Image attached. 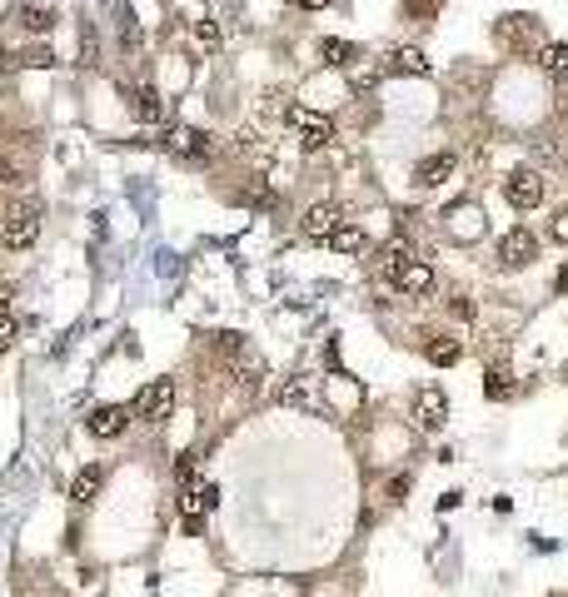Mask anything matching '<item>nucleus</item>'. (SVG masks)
<instances>
[{
    "instance_id": "nucleus-1",
    "label": "nucleus",
    "mask_w": 568,
    "mask_h": 597,
    "mask_svg": "<svg viewBox=\"0 0 568 597\" xmlns=\"http://www.w3.org/2000/svg\"><path fill=\"white\" fill-rule=\"evenodd\" d=\"M41 239V204L35 200H15L0 214V249H31Z\"/></svg>"
},
{
    "instance_id": "nucleus-2",
    "label": "nucleus",
    "mask_w": 568,
    "mask_h": 597,
    "mask_svg": "<svg viewBox=\"0 0 568 597\" xmlns=\"http://www.w3.org/2000/svg\"><path fill=\"white\" fill-rule=\"evenodd\" d=\"M185 488H180V522H185V533H200V522H204V512L220 503V483L215 478H180Z\"/></svg>"
},
{
    "instance_id": "nucleus-3",
    "label": "nucleus",
    "mask_w": 568,
    "mask_h": 597,
    "mask_svg": "<svg viewBox=\"0 0 568 597\" xmlns=\"http://www.w3.org/2000/svg\"><path fill=\"white\" fill-rule=\"evenodd\" d=\"M444 229H449L459 245H479V239L489 235V219H483V209L473 200H454L449 209H444Z\"/></svg>"
},
{
    "instance_id": "nucleus-4",
    "label": "nucleus",
    "mask_w": 568,
    "mask_h": 597,
    "mask_svg": "<svg viewBox=\"0 0 568 597\" xmlns=\"http://www.w3.org/2000/svg\"><path fill=\"white\" fill-rule=\"evenodd\" d=\"M170 408H175V384L170 379H150V384L135 394V408H130V414L145 418V423H160V418H170Z\"/></svg>"
},
{
    "instance_id": "nucleus-5",
    "label": "nucleus",
    "mask_w": 568,
    "mask_h": 597,
    "mask_svg": "<svg viewBox=\"0 0 568 597\" xmlns=\"http://www.w3.org/2000/svg\"><path fill=\"white\" fill-rule=\"evenodd\" d=\"M290 129H294V139H300V149H324L334 139V125H329V115H320V110H290Z\"/></svg>"
},
{
    "instance_id": "nucleus-6",
    "label": "nucleus",
    "mask_w": 568,
    "mask_h": 597,
    "mask_svg": "<svg viewBox=\"0 0 568 597\" xmlns=\"http://www.w3.org/2000/svg\"><path fill=\"white\" fill-rule=\"evenodd\" d=\"M504 200L514 204V209H534V204L544 200V174L538 170H514L504 180Z\"/></svg>"
},
{
    "instance_id": "nucleus-7",
    "label": "nucleus",
    "mask_w": 568,
    "mask_h": 597,
    "mask_svg": "<svg viewBox=\"0 0 568 597\" xmlns=\"http://www.w3.org/2000/svg\"><path fill=\"white\" fill-rule=\"evenodd\" d=\"M538 259V239L528 235V229H509L504 239H499V264L504 269H524Z\"/></svg>"
},
{
    "instance_id": "nucleus-8",
    "label": "nucleus",
    "mask_w": 568,
    "mask_h": 597,
    "mask_svg": "<svg viewBox=\"0 0 568 597\" xmlns=\"http://www.w3.org/2000/svg\"><path fill=\"white\" fill-rule=\"evenodd\" d=\"M165 149L170 155H180V160H210V135L204 129H190V125H175L170 135H165Z\"/></svg>"
},
{
    "instance_id": "nucleus-9",
    "label": "nucleus",
    "mask_w": 568,
    "mask_h": 597,
    "mask_svg": "<svg viewBox=\"0 0 568 597\" xmlns=\"http://www.w3.org/2000/svg\"><path fill=\"white\" fill-rule=\"evenodd\" d=\"M414 423L429 428V433L449 423V398H444V388H419V398H414Z\"/></svg>"
},
{
    "instance_id": "nucleus-10",
    "label": "nucleus",
    "mask_w": 568,
    "mask_h": 597,
    "mask_svg": "<svg viewBox=\"0 0 568 597\" xmlns=\"http://www.w3.org/2000/svg\"><path fill=\"white\" fill-rule=\"evenodd\" d=\"M389 284H394L399 294H409V298H424V294H434V269L409 259L404 269H394V274H389Z\"/></svg>"
},
{
    "instance_id": "nucleus-11",
    "label": "nucleus",
    "mask_w": 568,
    "mask_h": 597,
    "mask_svg": "<svg viewBox=\"0 0 568 597\" xmlns=\"http://www.w3.org/2000/svg\"><path fill=\"white\" fill-rule=\"evenodd\" d=\"M125 423H130V408H120V404H100V408H90V418H86V428L95 438H120Z\"/></svg>"
},
{
    "instance_id": "nucleus-12",
    "label": "nucleus",
    "mask_w": 568,
    "mask_h": 597,
    "mask_svg": "<svg viewBox=\"0 0 568 597\" xmlns=\"http://www.w3.org/2000/svg\"><path fill=\"white\" fill-rule=\"evenodd\" d=\"M454 165H459V160H454L449 149H444V155H429V160L414 165V184H419V190H439V184L454 174Z\"/></svg>"
},
{
    "instance_id": "nucleus-13",
    "label": "nucleus",
    "mask_w": 568,
    "mask_h": 597,
    "mask_svg": "<svg viewBox=\"0 0 568 597\" xmlns=\"http://www.w3.org/2000/svg\"><path fill=\"white\" fill-rule=\"evenodd\" d=\"M384 70L389 75H429V55L419 50V45H399V50H389Z\"/></svg>"
},
{
    "instance_id": "nucleus-14",
    "label": "nucleus",
    "mask_w": 568,
    "mask_h": 597,
    "mask_svg": "<svg viewBox=\"0 0 568 597\" xmlns=\"http://www.w3.org/2000/svg\"><path fill=\"white\" fill-rule=\"evenodd\" d=\"M130 110H135L140 125H155V120H165V100H160V90H155V85L130 90Z\"/></svg>"
},
{
    "instance_id": "nucleus-15",
    "label": "nucleus",
    "mask_w": 568,
    "mask_h": 597,
    "mask_svg": "<svg viewBox=\"0 0 568 597\" xmlns=\"http://www.w3.org/2000/svg\"><path fill=\"white\" fill-rule=\"evenodd\" d=\"M324 245H329L334 254L354 259V254H365V249H369V235H365V229H359V224H339V229H334V235L324 239Z\"/></svg>"
},
{
    "instance_id": "nucleus-16",
    "label": "nucleus",
    "mask_w": 568,
    "mask_h": 597,
    "mask_svg": "<svg viewBox=\"0 0 568 597\" xmlns=\"http://www.w3.org/2000/svg\"><path fill=\"white\" fill-rule=\"evenodd\" d=\"M334 229H339V209L334 204H310L304 209V235L310 239H329Z\"/></svg>"
},
{
    "instance_id": "nucleus-17",
    "label": "nucleus",
    "mask_w": 568,
    "mask_h": 597,
    "mask_svg": "<svg viewBox=\"0 0 568 597\" xmlns=\"http://www.w3.org/2000/svg\"><path fill=\"white\" fill-rule=\"evenodd\" d=\"M100 483H105V468H100V463H86V468L76 473V483H70V498H76V503H95Z\"/></svg>"
},
{
    "instance_id": "nucleus-18",
    "label": "nucleus",
    "mask_w": 568,
    "mask_h": 597,
    "mask_svg": "<svg viewBox=\"0 0 568 597\" xmlns=\"http://www.w3.org/2000/svg\"><path fill=\"white\" fill-rule=\"evenodd\" d=\"M538 65H544V75H554V80H568V45L548 40L544 50H538Z\"/></svg>"
},
{
    "instance_id": "nucleus-19",
    "label": "nucleus",
    "mask_w": 568,
    "mask_h": 597,
    "mask_svg": "<svg viewBox=\"0 0 568 597\" xmlns=\"http://www.w3.org/2000/svg\"><path fill=\"white\" fill-rule=\"evenodd\" d=\"M55 21H60V15H55L50 5H21V25H25L31 35H50Z\"/></svg>"
},
{
    "instance_id": "nucleus-20",
    "label": "nucleus",
    "mask_w": 568,
    "mask_h": 597,
    "mask_svg": "<svg viewBox=\"0 0 568 597\" xmlns=\"http://www.w3.org/2000/svg\"><path fill=\"white\" fill-rule=\"evenodd\" d=\"M235 373H239V384H245V388H259V384H265V359H259V353H249V349H239L235 353Z\"/></svg>"
},
{
    "instance_id": "nucleus-21",
    "label": "nucleus",
    "mask_w": 568,
    "mask_h": 597,
    "mask_svg": "<svg viewBox=\"0 0 568 597\" xmlns=\"http://www.w3.org/2000/svg\"><path fill=\"white\" fill-rule=\"evenodd\" d=\"M320 60L324 65H354V60H359V45L334 40V35H329V40H320Z\"/></svg>"
},
{
    "instance_id": "nucleus-22",
    "label": "nucleus",
    "mask_w": 568,
    "mask_h": 597,
    "mask_svg": "<svg viewBox=\"0 0 568 597\" xmlns=\"http://www.w3.org/2000/svg\"><path fill=\"white\" fill-rule=\"evenodd\" d=\"M279 404H284V408H310V404H314L310 379H294V384H284V388H279Z\"/></svg>"
},
{
    "instance_id": "nucleus-23",
    "label": "nucleus",
    "mask_w": 568,
    "mask_h": 597,
    "mask_svg": "<svg viewBox=\"0 0 568 597\" xmlns=\"http://www.w3.org/2000/svg\"><path fill=\"white\" fill-rule=\"evenodd\" d=\"M499 35H504L514 50H524L528 35H538V25H534V15H514V31H509V25H499Z\"/></svg>"
},
{
    "instance_id": "nucleus-24",
    "label": "nucleus",
    "mask_w": 568,
    "mask_h": 597,
    "mask_svg": "<svg viewBox=\"0 0 568 597\" xmlns=\"http://www.w3.org/2000/svg\"><path fill=\"white\" fill-rule=\"evenodd\" d=\"M459 339H434L429 343V363H439V369H454V363H459Z\"/></svg>"
},
{
    "instance_id": "nucleus-25",
    "label": "nucleus",
    "mask_w": 568,
    "mask_h": 597,
    "mask_svg": "<svg viewBox=\"0 0 568 597\" xmlns=\"http://www.w3.org/2000/svg\"><path fill=\"white\" fill-rule=\"evenodd\" d=\"M379 264H384L389 274H394V269H404L409 264V245H404V239H389V245L379 249Z\"/></svg>"
},
{
    "instance_id": "nucleus-26",
    "label": "nucleus",
    "mask_w": 568,
    "mask_h": 597,
    "mask_svg": "<svg viewBox=\"0 0 568 597\" xmlns=\"http://www.w3.org/2000/svg\"><path fill=\"white\" fill-rule=\"evenodd\" d=\"M439 5H444V0H404V15H409V21H419V25H429L434 15H439Z\"/></svg>"
},
{
    "instance_id": "nucleus-27",
    "label": "nucleus",
    "mask_w": 568,
    "mask_h": 597,
    "mask_svg": "<svg viewBox=\"0 0 568 597\" xmlns=\"http://www.w3.org/2000/svg\"><path fill=\"white\" fill-rule=\"evenodd\" d=\"M21 65L25 70H45V65H55V50L50 45H31V50H21Z\"/></svg>"
},
{
    "instance_id": "nucleus-28",
    "label": "nucleus",
    "mask_w": 568,
    "mask_h": 597,
    "mask_svg": "<svg viewBox=\"0 0 568 597\" xmlns=\"http://www.w3.org/2000/svg\"><path fill=\"white\" fill-rule=\"evenodd\" d=\"M194 45H200V50H220V25L215 21H200V25H194Z\"/></svg>"
},
{
    "instance_id": "nucleus-29",
    "label": "nucleus",
    "mask_w": 568,
    "mask_h": 597,
    "mask_svg": "<svg viewBox=\"0 0 568 597\" xmlns=\"http://www.w3.org/2000/svg\"><path fill=\"white\" fill-rule=\"evenodd\" d=\"M483 394H489L493 404H499V398H509V379L499 369H489V373H483Z\"/></svg>"
},
{
    "instance_id": "nucleus-30",
    "label": "nucleus",
    "mask_w": 568,
    "mask_h": 597,
    "mask_svg": "<svg viewBox=\"0 0 568 597\" xmlns=\"http://www.w3.org/2000/svg\"><path fill=\"white\" fill-rule=\"evenodd\" d=\"M548 239H554V245H568V209L554 214V224H548Z\"/></svg>"
},
{
    "instance_id": "nucleus-31",
    "label": "nucleus",
    "mask_w": 568,
    "mask_h": 597,
    "mask_svg": "<svg viewBox=\"0 0 568 597\" xmlns=\"http://www.w3.org/2000/svg\"><path fill=\"white\" fill-rule=\"evenodd\" d=\"M15 343V314H0V353Z\"/></svg>"
},
{
    "instance_id": "nucleus-32",
    "label": "nucleus",
    "mask_w": 568,
    "mask_h": 597,
    "mask_svg": "<svg viewBox=\"0 0 568 597\" xmlns=\"http://www.w3.org/2000/svg\"><path fill=\"white\" fill-rule=\"evenodd\" d=\"M15 180H21V170H15V160L0 149V184H15Z\"/></svg>"
},
{
    "instance_id": "nucleus-33",
    "label": "nucleus",
    "mask_w": 568,
    "mask_h": 597,
    "mask_svg": "<svg viewBox=\"0 0 568 597\" xmlns=\"http://www.w3.org/2000/svg\"><path fill=\"white\" fill-rule=\"evenodd\" d=\"M120 45H125V50H135V45H140V25L120 21Z\"/></svg>"
},
{
    "instance_id": "nucleus-34",
    "label": "nucleus",
    "mask_w": 568,
    "mask_h": 597,
    "mask_svg": "<svg viewBox=\"0 0 568 597\" xmlns=\"http://www.w3.org/2000/svg\"><path fill=\"white\" fill-rule=\"evenodd\" d=\"M374 80H379V70H374V65H365V70L354 75V85H359V90H369V85H374Z\"/></svg>"
},
{
    "instance_id": "nucleus-35",
    "label": "nucleus",
    "mask_w": 568,
    "mask_h": 597,
    "mask_svg": "<svg viewBox=\"0 0 568 597\" xmlns=\"http://www.w3.org/2000/svg\"><path fill=\"white\" fill-rule=\"evenodd\" d=\"M404 493H409V478H394V483H389V498H394V503H404Z\"/></svg>"
},
{
    "instance_id": "nucleus-36",
    "label": "nucleus",
    "mask_w": 568,
    "mask_h": 597,
    "mask_svg": "<svg viewBox=\"0 0 568 597\" xmlns=\"http://www.w3.org/2000/svg\"><path fill=\"white\" fill-rule=\"evenodd\" d=\"M454 314H459V319H473V298H454Z\"/></svg>"
},
{
    "instance_id": "nucleus-37",
    "label": "nucleus",
    "mask_w": 568,
    "mask_h": 597,
    "mask_svg": "<svg viewBox=\"0 0 568 597\" xmlns=\"http://www.w3.org/2000/svg\"><path fill=\"white\" fill-rule=\"evenodd\" d=\"M300 11H324V5H334V0H294Z\"/></svg>"
},
{
    "instance_id": "nucleus-38",
    "label": "nucleus",
    "mask_w": 568,
    "mask_h": 597,
    "mask_svg": "<svg viewBox=\"0 0 568 597\" xmlns=\"http://www.w3.org/2000/svg\"><path fill=\"white\" fill-rule=\"evenodd\" d=\"M5 304H11V289L0 284V314H11V309H5Z\"/></svg>"
},
{
    "instance_id": "nucleus-39",
    "label": "nucleus",
    "mask_w": 568,
    "mask_h": 597,
    "mask_svg": "<svg viewBox=\"0 0 568 597\" xmlns=\"http://www.w3.org/2000/svg\"><path fill=\"white\" fill-rule=\"evenodd\" d=\"M563 379H568V369H563Z\"/></svg>"
}]
</instances>
